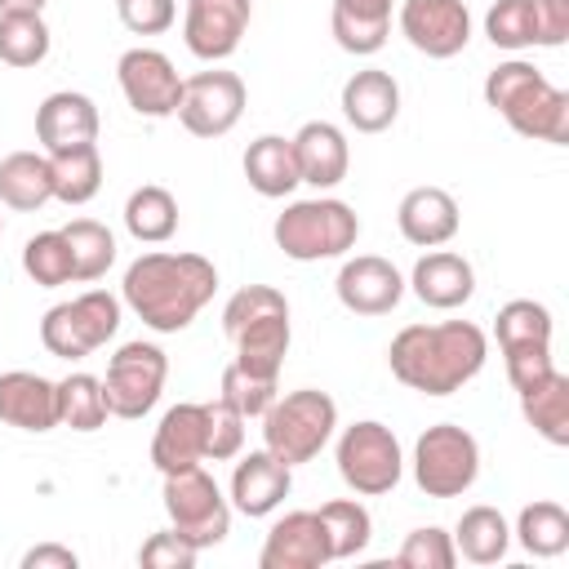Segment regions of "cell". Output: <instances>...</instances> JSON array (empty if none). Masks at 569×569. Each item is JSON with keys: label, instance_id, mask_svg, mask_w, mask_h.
<instances>
[{"label": "cell", "instance_id": "cell-11", "mask_svg": "<svg viewBox=\"0 0 569 569\" xmlns=\"http://www.w3.org/2000/svg\"><path fill=\"white\" fill-rule=\"evenodd\" d=\"M249 89L236 71H196L182 80V102H178V120L191 138H227L240 116H244Z\"/></svg>", "mask_w": 569, "mask_h": 569}, {"label": "cell", "instance_id": "cell-24", "mask_svg": "<svg viewBox=\"0 0 569 569\" xmlns=\"http://www.w3.org/2000/svg\"><path fill=\"white\" fill-rule=\"evenodd\" d=\"M151 462L160 476H173V471L204 462V405L182 400V405L164 409V418L151 436Z\"/></svg>", "mask_w": 569, "mask_h": 569}, {"label": "cell", "instance_id": "cell-29", "mask_svg": "<svg viewBox=\"0 0 569 569\" xmlns=\"http://www.w3.org/2000/svg\"><path fill=\"white\" fill-rule=\"evenodd\" d=\"M520 396V413L525 422L556 449L569 445V373L551 369L542 382H533L529 391H516Z\"/></svg>", "mask_w": 569, "mask_h": 569}, {"label": "cell", "instance_id": "cell-30", "mask_svg": "<svg viewBox=\"0 0 569 569\" xmlns=\"http://www.w3.org/2000/svg\"><path fill=\"white\" fill-rule=\"evenodd\" d=\"M511 547V525L498 507H467L453 525V551L471 565H498Z\"/></svg>", "mask_w": 569, "mask_h": 569}, {"label": "cell", "instance_id": "cell-18", "mask_svg": "<svg viewBox=\"0 0 569 569\" xmlns=\"http://www.w3.org/2000/svg\"><path fill=\"white\" fill-rule=\"evenodd\" d=\"M293 489V467H284L271 449H253L231 471V507L249 520L271 516Z\"/></svg>", "mask_w": 569, "mask_h": 569}, {"label": "cell", "instance_id": "cell-20", "mask_svg": "<svg viewBox=\"0 0 569 569\" xmlns=\"http://www.w3.org/2000/svg\"><path fill=\"white\" fill-rule=\"evenodd\" d=\"M293 160H298V178L316 191H333L347 169H351V147L347 133L333 120H307L293 138Z\"/></svg>", "mask_w": 569, "mask_h": 569}, {"label": "cell", "instance_id": "cell-31", "mask_svg": "<svg viewBox=\"0 0 569 569\" xmlns=\"http://www.w3.org/2000/svg\"><path fill=\"white\" fill-rule=\"evenodd\" d=\"M124 231L138 244H164L178 231V200L160 182H142L124 200Z\"/></svg>", "mask_w": 569, "mask_h": 569}, {"label": "cell", "instance_id": "cell-34", "mask_svg": "<svg viewBox=\"0 0 569 569\" xmlns=\"http://www.w3.org/2000/svg\"><path fill=\"white\" fill-rule=\"evenodd\" d=\"M551 311L533 298H511L498 307L493 316V338H498V351H511V347H551Z\"/></svg>", "mask_w": 569, "mask_h": 569}, {"label": "cell", "instance_id": "cell-48", "mask_svg": "<svg viewBox=\"0 0 569 569\" xmlns=\"http://www.w3.org/2000/svg\"><path fill=\"white\" fill-rule=\"evenodd\" d=\"M533 18L542 49H560L569 40V0H533Z\"/></svg>", "mask_w": 569, "mask_h": 569}, {"label": "cell", "instance_id": "cell-26", "mask_svg": "<svg viewBox=\"0 0 569 569\" xmlns=\"http://www.w3.org/2000/svg\"><path fill=\"white\" fill-rule=\"evenodd\" d=\"M391 4L396 0H333V40L338 49L356 53V58H369L387 44L391 36Z\"/></svg>", "mask_w": 569, "mask_h": 569}, {"label": "cell", "instance_id": "cell-2", "mask_svg": "<svg viewBox=\"0 0 569 569\" xmlns=\"http://www.w3.org/2000/svg\"><path fill=\"white\" fill-rule=\"evenodd\" d=\"M489 360V338L471 320L440 325H405L387 347V369L418 396H453L462 391Z\"/></svg>", "mask_w": 569, "mask_h": 569}, {"label": "cell", "instance_id": "cell-37", "mask_svg": "<svg viewBox=\"0 0 569 569\" xmlns=\"http://www.w3.org/2000/svg\"><path fill=\"white\" fill-rule=\"evenodd\" d=\"M53 49V36L40 13H0V62L4 67H40Z\"/></svg>", "mask_w": 569, "mask_h": 569}, {"label": "cell", "instance_id": "cell-14", "mask_svg": "<svg viewBox=\"0 0 569 569\" xmlns=\"http://www.w3.org/2000/svg\"><path fill=\"white\" fill-rule=\"evenodd\" d=\"M253 18V0H187L182 40L200 62H222L240 49Z\"/></svg>", "mask_w": 569, "mask_h": 569}, {"label": "cell", "instance_id": "cell-9", "mask_svg": "<svg viewBox=\"0 0 569 569\" xmlns=\"http://www.w3.org/2000/svg\"><path fill=\"white\" fill-rule=\"evenodd\" d=\"M164 516L169 529L182 533L191 547H218L231 533V502L222 498L218 480L204 467H187L164 476Z\"/></svg>", "mask_w": 569, "mask_h": 569}, {"label": "cell", "instance_id": "cell-36", "mask_svg": "<svg viewBox=\"0 0 569 569\" xmlns=\"http://www.w3.org/2000/svg\"><path fill=\"white\" fill-rule=\"evenodd\" d=\"M62 236H67V244H71V267H76V280H80V284H93V280H102V276L111 271V262H116V236H111L102 222H93V218H71V222L62 227Z\"/></svg>", "mask_w": 569, "mask_h": 569}, {"label": "cell", "instance_id": "cell-10", "mask_svg": "<svg viewBox=\"0 0 569 569\" xmlns=\"http://www.w3.org/2000/svg\"><path fill=\"white\" fill-rule=\"evenodd\" d=\"M164 378H169V356L156 347V342H124L111 360H107V378H102V396H107V409L111 418H142L156 409L160 391H164Z\"/></svg>", "mask_w": 569, "mask_h": 569}, {"label": "cell", "instance_id": "cell-35", "mask_svg": "<svg viewBox=\"0 0 569 569\" xmlns=\"http://www.w3.org/2000/svg\"><path fill=\"white\" fill-rule=\"evenodd\" d=\"M107 418H111V409H107V396H102V378L67 373L58 382V427L98 431V427H107Z\"/></svg>", "mask_w": 569, "mask_h": 569}, {"label": "cell", "instance_id": "cell-42", "mask_svg": "<svg viewBox=\"0 0 569 569\" xmlns=\"http://www.w3.org/2000/svg\"><path fill=\"white\" fill-rule=\"evenodd\" d=\"M276 396H280V382H276V378H258V373L240 369L236 360L222 369V400H227L231 409H240L244 418H262Z\"/></svg>", "mask_w": 569, "mask_h": 569}, {"label": "cell", "instance_id": "cell-4", "mask_svg": "<svg viewBox=\"0 0 569 569\" xmlns=\"http://www.w3.org/2000/svg\"><path fill=\"white\" fill-rule=\"evenodd\" d=\"M276 249L293 262H325V258H342L347 249H356L360 240V218L347 200L333 196H316V200H293L284 204V213H276Z\"/></svg>", "mask_w": 569, "mask_h": 569}, {"label": "cell", "instance_id": "cell-1", "mask_svg": "<svg viewBox=\"0 0 569 569\" xmlns=\"http://www.w3.org/2000/svg\"><path fill=\"white\" fill-rule=\"evenodd\" d=\"M218 293V267L204 253L151 249L124 267L120 302L156 333H182Z\"/></svg>", "mask_w": 569, "mask_h": 569}, {"label": "cell", "instance_id": "cell-6", "mask_svg": "<svg viewBox=\"0 0 569 569\" xmlns=\"http://www.w3.org/2000/svg\"><path fill=\"white\" fill-rule=\"evenodd\" d=\"M333 462H338V476L351 493L360 498H382L400 485L405 476V453H400V440L387 422L378 418H360L351 427H342L338 445H333Z\"/></svg>", "mask_w": 569, "mask_h": 569}, {"label": "cell", "instance_id": "cell-28", "mask_svg": "<svg viewBox=\"0 0 569 569\" xmlns=\"http://www.w3.org/2000/svg\"><path fill=\"white\" fill-rule=\"evenodd\" d=\"M244 178H249V187L258 191V196H267V200H280V196H289L302 178H298V160H293V142L289 138H280V133H262V138H253L249 147H244Z\"/></svg>", "mask_w": 569, "mask_h": 569}, {"label": "cell", "instance_id": "cell-38", "mask_svg": "<svg viewBox=\"0 0 569 569\" xmlns=\"http://www.w3.org/2000/svg\"><path fill=\"white\" fill-rule=\"evenodd\" d=\"M316 516H320V525H325V533H329V556H333V560L360 556V551L369 547V538H373V520H369L365 502H356V498H333V502H325Z\"/></svg>", "mask_w": 569, "mask_h": 569}, {"label": "cell", "instance_id": "cell-13", "mask_svg": "<svg viewBox=\"0 0 569 569\" xmlns=\"http://www.w3.org/2000/svg\"><path fill=\"white\" fill-rule=\"evenodd\" d=\"M400 36L427 58H458L471 44V9L462 0H405Z\"/></svg>", "mask_w": 569, "mask_h": 569}, {"label": "cell", "instance_id": "cell-39", "mask_svg": "<svg viewBox=\"0 0 569 569\" xmlns=\"http://www.w3.org/2000/svg\"><path fill=\"white\" fill-rule=\"evenodd\" d=\"M22 271L31 284L40 289H58V284H71L76 280V267H71V244L58 231H36L27 244H22Z\"/></svg>", "mask_w": 569, "mask_h": 569}, {"label": "cell", "instance_id": "cell-47", "mask_svg": "<svg viewBox=\"0 0 569 569\" xmlns=\"http://www.w3.org/2000/svg\"><path fill=\"white\" fill-rule=\"evenodd\" d=\"M502 365H507V382L516 391H529L533 382H542L556 369L551 347H511V351H502Z\"/></svg>", "mask_w": 569, "mask_h": 569}, {"label": "cell", "instance_id": "cell-12", "mask_svg": "<svg viewBox=\"0 0 569 569\" xmlns=\"http://www.w3.org/2000/svg\"><path fill=\"white\" fill-rule=\"evenodd\" d=\"M116 80H120V93L124 102L147 116V120H164V116H178V102H182V76L178 67L169 62V53L160 49H124L120 62H116Z\"/></svg>", "mask_w": 569, "mask_h": 569}, {"label": "cell", "instance_id": "cell-19", "mask_svg": "<svg viewBox=\"0 0 569 569\" xmlns=\"http://www.w3.org/2000/svg\"><path fill=\"white\" fill-rule=\"evenodd\" d=\"M342 120L356 129V133H382L396 124L400 116V84L391 71L382 67H365V71H351L347 84H342Z\"/></svg>", "mask_w": 569, "mask_h": 569}, {"label": "cell", "instance_id": "cell-8", "mask_svg": "<svg viewBox=\"0 0 569 569\" xmlns=\"http://www.w3.org/2000/svg\"><path fill=\"white\" fill-rule=\"evenodd\" d=\"M409 467L427 498H462L480 476V440L458 422H436L418 436Z\"/></svg>", "mask_w": 569, "mask_h": 569}, {"label": "cell", "instance_id": "cell-7", "mask_svg": "<svg viewBox=\"0 0 569 569\" xmlns=\"http://www.w3.org/2000/svg\"><path fill=\"white\" fill-rule=\"evenodd\" d=\"M120 311L124 302L107 289H84L80 298L71 302H58L44 311L40 320V342L49 356L58 360H84L93 356L98 347H107L120 329Z\"/></svg>", "mask_w": 569, "mask_h": 569}, {"label": "cell", "instance_id": "cell-41", "mask_svg": "<svg viewBox=\"0 0 569 569\" xmlns=\"http://www.w3.org/2000/svg\"><path fill=\"white\" fill-rule=\"evenodd\" d=\"M244 413L231 409L222 396L204 405V458L213 462H227V458H240L244 449Z\"/></svg>", "mask_w": 569, "mask_h": 569}, {"label": "cell", "instance_id": "cell-5", "mask_svg": "<svg viewBox=\"0 0 569 569\" xmlns=\"http://www.w3.org/2000/svg\"><path fill=\"white\" fill-rule=\"evenodd\" d=\"M338 431V405L320 387H298L289 396H276L262 413V449H271L284 467L311 462Z\"/></svg>", "mask_w": 569, "mask_h": 569}, {"label": "cell", "instance_id": "cell-40", "mask_svg": "<svg viewBox=\"0 0 569 569\" xmlns=\"http://www.w3.org/2000/svg\"><path fill=\"white\" fill-rule=\"evenodd\" d=\"M485 36L493 49H533L538 44V18H533V0H493L485 13Z\"/></svg>", "mask_w": 569, "mask_h": 569}, {"label": "cell", "instance_id": "cell-51", "mask_svg": "<svg viewBox=\"0 0 569 569\" xmlns=\"http://www.w3.org/2000/svg\"><path fill=\"white\" fill-rule=\"evenodd\" d=\"M0 236H4V218H0Z\"/></svg>", "mask_w": 569, "mask_h": 569}, {"label": "cell", "instance_id": "cell-45", "mask_svg": "<svg viewBox=\"0 0 569 569\" xmlns=\"http://www.w3.org/2000/svg\"><path fill=\"white\" fill-rule=\"evenodd\" d=\"M196 556H200V547H191V542H187L182 533H173V529H160V533H151V538L138 547V565H142V569H191Z\"/></svg>", "mask_w": 569, "mask_h": 569}, {"label": "cell", "instance_id": "cell-17", "mask_svg": "<svg viewBox=\"0 0 569 569\" xmlns=\"http://www.w3.org/2000/svg\"><path fill=\"white\" fill-rule=\"evenodd\" d=\"M98 129H102V116L89 93L58 89L36 107V138H40L44 156L80 147V142H98Z\"/></svg>", "mask_w": 569, "mask_h": 569}, {"label": "cell", "instance_id": "cell-15", "mask_svg": "<svg viewBox=\"0 0 569 569\" xmlns=\"http://www.w3.org/2000/svg\"><path fill=\"white\" fill-rule=\"evenodd\" d=\"M333 293L351 316H391L405 298V276L378 253H356L338 267Z\"/></svg>", "mask_w": 569, "mask_h": 569}, {"label": "cell", "instance_id": "cell-22", "mask_svg": "<svg viewBox=\"0 0 569 569\" xmlns=\"http://www.w3.org/2000/svg\"><path fill=\"white\" fill-rule=\"evenodd\" d=\"M409 289L422 307H436V311H453L462 302H471L476 293V267L453 253V249H431L413 262L409 271Z\"/></svg>", "mask_w": 569, "mask_h": 569}, {"label": "cell", "instance_id": "cell-44", "mask_svg": "<svg viewBox=\"0 0 569 569\" xmlns=\"http://www.w3.org/2000/svg\"><path fill=\"white\" fill-rule=\"evenodd\" d=\"M271 311H289V298H284L276 284H244V289H236V293L227 298V307H222V333L231 338L240 325H249V320H258V316H271Z\"/></svg>", "mask_w": 569, "mask_h": 569}, {"label": "cell", "instance_id": "cell-25", "mask_svg": "<svg viewBox=\"0 0 569 569\" xmlns=\"http://www.w3.org/2000/svg\"><path fill=\"white\" fill-rule=\"evenodd\" d=\"M289 311H271V316H258L249 325H240L231 333V347H236V365L258 373V378H276L280 382V369H284V356H289Z\"/></svg>", "mask_w": 569, "mask_h": 569}, {"label": "cell", "instance_id": "cell-33", "mask_svg": "<svg viewBox=\"0 0 569 569\" xmlns=\"http://www.w3.org/2000/svg\"><path fill=\"white\" fill-rule=\"evenodd\" d=\"M511 538L538 556V560H551V556H565L569 551V511L551 498H538V502H525L520 516H516V529Z\"/></svg>", "mask_w": 569, "mask_h": 569}, {"label": "cell", "instance_id": "cell-43", "mask_svg": "<svg viewBox=\"0 0 569 569\" xmlns=\"http://www.w3.org/2000/svg\"><path fill=\"white\" fill-rule=\"evenodd\" d=\"M396 560L405 569H453L458 565V551H453V533H445L440 525H427V529H413L405 533Z\"/></svg>", "mask_w": 569, "mask_h": 569}, {"label": "cell", "instance_id": "cell-46", "mask_svg": "<svg viewBox=\"0 0 569 569\" xmlns=\"http://www.w3.org/2000/svg\"><path fill=\"white\" fill-rule=\"evenodd\" d=\"M116 13L124 31L133 36H160L178 22V0H116Z\"/></svg>", "mask_w": 569, "mask_h": 569}, {"label": "cell", "instance_id": "cell-3", "mask_svg": "<svg viewBox=\"0 0 569 569\" xmlns=\"http://www.w3.org/2000/svg\"><path fill=\"white\" fill-rule=\"evenodd\" d=\"M485 102L533 142L565 147L569 142V93L551 84L533 62L507 58L485 76Z\"/></svg>", "mask_w": 569, "mask_h": 569}, {"label": "cell", "instance_id": "cell-21", "mask_svg": "<svg viewBox=\"0 0 569 569\" xmlns=\"http://www.w3.org/2000/svg\"><path fill=\"white\" fill-rule=\"evenodd\" d=\"M396 227L409 244L418 249H440L458 236L462 227V213H458V200L445 191V187H413L405 191V200L396 204Z\"/></svg>", "mask_w": 569, "mask_h": 569}, {"label": "cell", "instance_id": "cell-16", "mask_svg": "<svg viewBox=\"0 0 569 569\" xmlns=\"http://www.w3.org/2000/svg\"><path fill=\"white\" fill-rule=\"evenodd\" d=\"M329 560V533L316 511H284L258 551V569H325Z\"/></svg>", "mask_w": 569, "mask_h": 569}, {"label": "cell", "instance_id": "cell-23", "mask_svg": "<svg viewBox=\"0 0 569 569\" xmlns=\"http://www.w3.org/2000/svg\"><path fill=\"white\" fill-rule=\"evenodd\" d=\"M0 422L18 431H53L58 427V382L31 369L0 373Z\"/></svg>", "mask_w": 569, "mask_h": 569}, {"label": "cell", "instance_id": "cell-27", "mask_svg": "<svg viewBox=\"0 0 569 569\" xmlns=\"http://www.w3.org/2000/svg\"><path fill=\"white\" fill-rule=\"evenodd\" d=\"M53 200V173L44 151H9L0 160V204L13 213H36Z\"/></svg>", "mask_w": 569, "mask_h": 569}, {"label": "cell", "instance_id": "cell-49", "mask_svg": "<svg viewBox=\"0 0 569 569\" xmlns=\"http://www.w3.org/2000/svg\"><path fill=\"white\" fill-rule=\"evenodd\" d=\"M76 565H80V556L62 542H36L22 551V569H76Z\"/></svg>", "mask_w": 569, "mask_h": 569}, {"label": "cell", "instance_id": "cell-32", "mask_svg": "<svg viewBox=\"0 0 569 569\" xmlns=\"http://www.w3.org/2000/svg\"><path fill=\"white\" fill-rule=\"evenodd\" d=\"M49 173H53V200L89 204L102 191V151H98V142H80V147L53 151L49 156Z\"/></svg>", "mask_w": 569, "mask_h": 569}, {"label": "cell", "instance_id": "cell-50", "mask_svg": "<svg viewBox=\"0 0 569 569\" xmlns=\"http://www.w3.org/2000/svg\"><path fill=\"white\" fill-rule=\"evenodd\" d=\"M49 0H0V13H44Z\"/></svg>", "mask_w": 569, "mask_h": 569}]
</instances>
